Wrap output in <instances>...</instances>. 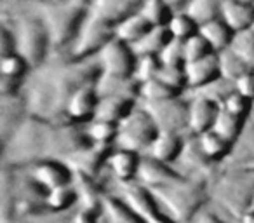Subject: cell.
Here are the masks:
<instances>
[{
  "label": "cell",
  "instance_id": "obj_1",
  "mask_svg": "<svg viewBox=\"0 0 254 223\" xmlns=\"http://www.w3.org/2000/svg\"><path fill=\"white\" fill-rule=\"evenodd\" d=\"M101 75L96 58L84 61L70 60L56 68L44 70L32 82L25 99L26 112L32 117L51 124H71L66 119V103L77 89L94 85Z\"/></svg>",
  "mask_w": 254,
  "mask_h": 223
},
{
  "label": "cell",
  "instance_id": "obj_2",
  "mask_svg": "<svg viewBox=\"0 0 254 223\" xmlns=\"http://www.w3.org/2000/svg\"><path fill=\"white\" fill-rule=\"evenodd\" d=\"M92 0H54L39 5V18L46 25L51 47H70L91 12Z\"/></svg>",
  "mask_w": 254,
  "mask_h": 223
},
{
  "label": "cell",
  "instance_id": "obj_3",
  "mask_svg": "<svg viewBox=\"0 0 254 223\" xmlns=\"http://www.w3.org/2000/svg\"><path fill=\"white\" fill-rule=\"evenodd\" d=\"M152 194L155 195L159 204L167 209V215L176 223L191 222V218L200 211L209 199L204 183L187 178L166 187L152 188Z\"/></svg>",
  "mask_w": 254,
  "mask_h": 223
},
{
  "label": "cell",
  "instance_id": "obj_4",
  "mask_svg": "<svg viewBox=\"0 0 254 223\" xmlns=\"http://www.w3.org/2000/svg\"><path fill=\"white\" fill-rule=\"evenodd\" d=\"M16 53L30 65L32 70H37L46 61L47 51L51 47V39L46 25L39 16L21 18L14 30Z\"/></svg>",
  "mask_w": 254,
  "mask_h": 223
},
{
  "label": "cell",
  "instance_id": "obj_5",
  "mask_svg": "<svg viewBox=\"0 0 254 223\" xmlns=\"http://www.w3.org/2000/svg\"><path fill=\"white\" fill-rule=\"evenodd\" d=\"M159 135V128L150 117L145 108L136 106L131 114L127 115L119 124V135H117L115 147L117 149L132 150L138 153H146L153 140Z\"/></svg>",
  "mask_w": 254,
  "mask_h": 223
},
{
  "label": "cell",
  "instance_id": "obj_6",
  "mask_svg": "<svg viewBox=\"0 0 254 223\" xmlns=\"http://www.w3.org/2000/svg\"><path fill=\"white\" fill-rule=\"evenodd\" d=\"M113 39H115V28L89 12V16L85 18L78 35L75 37L71 46L68 47V53L71 56L70 60L75 61L92 60Z\"/></svg>",
  "mask_w": 254,
  "mask_h": 223
},
{
  "label": "cell",
  "instance_id": "obj_7",
  "mask_svg": "<svg viewBox=\"0 0 254 223\" xmlns=\"http://www.w3.org/2000/svg\"><path fill=\"white\" fill-rule=\"evenodd\" d=\"M96 61L101 68V74L115 75V77H132L138 56L129 44L113 39L99 51Z\"/></svg>",
  "mask_w": 254,
  "mask_h": 223
},
{
  "label": "cell",
  "instance_id": "obj_8",
  "mask_svg": "<svg viewBox=\"0 0 254 223\" xmlns=\"http://www.w3.org/2000/svg\"><path fill=\"white\" fill-rule=\"evenodd\" d=\"M122 199L143 220V223H162L169 216L160 211V204L152 190L138 181L122 183Z\"/></svg>",
  "mask_w": 254,
  "mask_h": 223
},
{
  "label": "cell",
  "instance_id": "obj_9",
  "mask_svg": "<svg viewBox=\"0 0 254 223\" xmlns=\"http://www.w3.org/2000/svg\"><path fill=\"white\" fill-rule=\"evenodd\" d=\"M143 108L150 114L159 131L180 133L183 128H188V103L178 98L164 99V101L145 103Z\"/></svg>",
  "mask_w": 254,
  "mask_h": 223
},
{
  "label": "cell",
  "instance_id": "obj_10",
  "mask_svg": "<svg viewBox=\"0 0 254 223\" xmlns=\"http://www.w3.org/2000/svg\"><path fill=\"white\" fill-rule=\"evenodd\" d=\"M28 176L46 192L64 187L73 181V171L66 162L58 159H46L28 166Z\"/></svg>",
  "mask_w": 254,
  "mask_h": 223
},
{
  "label": "cell",
  "instance_id": "obj_11",
  "mask_svg": "<svg viewBox=\"0 0 254 223\" xmlns=\"http://www.w3.org/2000/svg\"><path fill=\"white\" fill-rule=\"evenodd\" d=\"M216 197H218L219 204L225 206L230 213L239 218L246 209L253 206L254 201V187L242 180H225L216 190Z\"/></svg>",
  "mask_w": 254,
  "mask_h": 223
},
{
  "label": "cell",
  "instance_id": "obj_12",
  "mask_svg": "<svg viewBox=\"0 0 254 223\" xmlns=\"http://www.w3.org/2000/svg\"><path fill=\"white\" fill-rule=\"evenodd\" d=\"M99 96L94 85H84L70 96L66 103V119L71 124H87L94 119Z\"/></svg>",
  "mask_w": 254,
  "mask_h": 223
},
{
  "label": "cell",
  "instance_id": "obj_13",
  "mask_svg": "<svg viewBox=\"0 0 254 223\" xmlns=\"http://www.w3.org/2000/svg\"><path fill=\"white\" fill-rule=\"evenodd\" d=\"M183 180L178 171L169 167V164H164L160 160H155L148 155H141V162H139V169L136 174V181L145 185L146 188H159L166 187L174 181Z\"/></svg>",
  "mask_w": 254,
  "mask_h": 223
},
{
  "label": "cell",
  "instance_id": "obj_14",
  "mask_svg": "<svg viewBox=\"0 0 254 223\" xmlns=\"http://www.w3.org/2000/svg\"><path fill=\"white\" fill-rule=\"evenodd\" d=\"M143 0H92L91 14L115 26L134 12H139Z\"/></svg>",
  "mask_w": 254,
  "mask_h": 223
},
{
  "label": "cell",
  "instance_id": "obj_15",
  "mask_svg": "<svg viewBox=\"0 0 254 223\" xmlns=\"http://www.w3.org/2000/svg\"><path fill=\"white\" fill-rule=\"evenodd\" d=\"M218 110L219 105L200 96H193V99L188 103V129L191 135L198 136L205 131H211Z\"/></svg>",
  "mask_w": 254,
  "mask_h": 223
},
{
  "label": "cell",
  "instance_id": "obj_16",
  "mask_svg": "<svg viewBox=\"0 0 254 223\" xmlns=\"http://www.w3.org/2000/svg\"><path fill=\"white\" fill-rule=\"evenodd\" d=\"M183 68L185 75H187V87L193 89V91L221 77L218 67V54L216 53L200 58V60L187 61Z\"/></svg>",
  "mask_w": 254,
  "mask_h": 223
},
{
  "label": "cell",
  "instance_id": "obj_17",
  "mask_svg": "<svg viewBox=\"0 0 254 223\" xmlns=\"http://www.w3.org/2000/svg\"><path fill=\"white\" fill-rule=\"evenodd\" d=\"M139 162H141V153L126 149H113L108 155L106 166L120 183H129V181H136Z\"/></svg>",
  "mask_w": 254,
  "mask_h": 223
},
{
  "label": "cell",
  "instance_id": "obj_18",
  "mask_svg": "<svg viewBox=\"0 0 254 223\" xmlns=\"http://www.w3.org/2000/svg\"><path fill=\"white\" fill-rule=\"evenodd\" d=\"M71 185H73L75 194H77L78 208L101 211L103 197L106 194L103 192L101 185L98 183V180L94 176L73 171V181H71Z\"/></svg>",
  "mask_w": 254,
  "mask_h": 223
},
{
  "label": "cell",
  "instance_id": "obj_19",
  "mask_svg": "<svg viewBox=\"0 0 254 223\" xmlns=\"http://www.w3.org/2000/svg\"><path fill=\"white\" fill-rule=\"evenodd\" d=\"M219 18L232 28L233 33L249 30L254 25V4L239 0H223Z\"/></svg>",
  "mask_w": 254,
  "mask_h": 223
},
{
  "label": "cell",
  "instance_id": "obj_20",
  "mask_svg": "<svg viewBox=\"0 0 254 223\" xmlns=\"http://www.w3.org/2000/svg\"><path fill=\"white\" fill-rule=\"evenodd\" d=\"M99 98L105 96H122V98H139V84L134 77H115V75L101 74L94 84Z\"/></svg>",
  "mask_w": 254,
  "mask_h": 223
},
{
  "label": "cell",
  "instance_id": "obj_21",
  "mask_svg": "<svg viewBox=\"0 0 254 223\" xmlns=\"http://www.w3.org/2000/svg\"><path fill=\"white\" fill-rule=\"evenodd\" d=\"M112 147H96L92 145L91 149L82 150V152L75 153V155L68 157L64 162L71 167V171L77 173H85L89 176H94L101 171V166H105L108 155L112 152Z\"/></svg>",
  "mask_w": 254,
  "mask_h": 223
},
{
  "label": "cell",
  "instance_id": "obj_22",
  "mask_svg": "<svg viewBox=\"0 0 254 223\" xmlns=\"http://www.w3.org/2000/svg\"><path fill=\"white\" fill-rule=\"evenodd\" d=\"M185 150V142L180 133L171 131H159L157 138L146 150V155L155 160H160L164 164H171L176 159H180Z\"/></svg>",
  "mask_w": 254,
  "mask_h": 223
},
{
  "label": "cell",
  "instance_id": "obj_23",
  "mask_svg": "<svg viewBox=\"0 0 254 223\" xmlns=\"http://www.w3.org/2000/svg\"><path fill=\"white\" fill-rule=\"evenodd\" d=\"M134 108H136V99H132V98L105 96V98H99L98 106H96L94 119L113 122V124H120Z\"/></svg>",
  "mask_w": 254,
  "mask_h": 223
},
{
  "label": "cell",
  "instance_id": "obj_24",
  "mask_svg": "<svg viewBox=\"0 0 254 223\" xmlns=\"http://www.w3.org/2000/svg\"><path fill=\"white\" fill-rule=\"evenodd\" d=\"M197 145L200 149L202 155L209 160V162H219V160L226 159L230 153L233 152V145L230 140L223 138L221 135H218L216 131H205L202 135L195 136Z\"/></svg>",
  "mask_w": 254,
  "mask_h": 223
},
{
  "label": "cell",
  "instance_id": "obj_25",
  "mask_svg": "<svg viewBox=\"0 0 254 223\" xmlns=\"http://www.w3.org/2000/svg\"><path fill=\"white\" fill-rule=\"evenodd\" d=\"M101 216L105 223H143V220L126 204L124 199L113 195L103 197Z\"/></svg>",
  "mask_w": 254,
  "mask_h": 223
},
{
  "label": "cell",
  "instance_id": "obj_26",
  "mask_svg": "<svg viewBox=\"0 0 254 223\" xmlns=\"http://www.w3.org/2000/svg\"><path fill=\"white\" fill-rule=\"evenodd\" d=\"M171 35L166 26H152L138 42L132 44V51L136 56H159L160 51L167 46Z\"/></svg>",
  "mask_w": 254,
  "mask_h": 223
},
{
  "label": "cell",
  "instance_id": "obj_27",
  "mask_svg": "<svg viewBox=\"0 0 254 223\" xmlns=\"http://www.w3.org/2000/svg\"><path fill=\"white\" fill-rule=\"evenodd\" d=\"M198 33L207 40L209 46L212 47L214 53L228 49L230 44H232L233 35H235V33L232 32V28H230L221 18H216V19H212V21L202 25L200 28H198Z\"/></svg>",
  "mask_w": 254,
  "mask_h": 223
},
{
  "label": "cell",
  "instance_id": "obj_28",
  "mask_svg": "<svg viewBox=\"0 0 254 223\" xmlns=\"http://www.w3.org/2000/svg\"><path fill=\"white\" fill-rule=\"evenodd\" d=\"M113 28H115V39L132 46L152 28V25L143 18L141 12H134V14L126 18L124 21H120L119 25H115Z\"/></svg>",
  "mask_w": 254,
  "mask_h": 223
},
{
  "label": "cell",
  "instance_id": "obj_29",
  "mask_svg": "<svg viewBox=\"0 0 254 223\" xmlns=\"http://www.w3.org/2000/svg\"><path fill=\"white\" fill-rule=\"evenodd\" d=\"M246 119L247 117H240V115H235V114H232V112H228V110L219 106L214 126H212V131H216L218 135H221L223 138L235 143L237 140L240 138V135L244 133Z\"/></svg>",
  "mask_w": 254,
  "mask_h": 223
},
{
  "label": "cell",
  "instance_id": "obj_30",
  "mask_svg": "<svg viewBox=\"0 0 254 223\" xmlns=\"http://www.w3.org/2000/svg\"><path fill=\"white\" fill-rule=\"evenodd\" d=\"M89 140L92 142V145L96 147H113L117 142V135H119V124L106 121H98L92 119L91 122H87L85 128Z\"/></svg>",
  "mask_w": 254,
  "mask_h": 223
},
{
  "label": "cell",
  "instance_id": "obj_31",
  "mask_svg": "<svg viewBox=\"0 0 254 223\" xmlns=\"http://www.w3.org/2000/svg\"><path fill=\"white\" fill-rule=\"evenodd\" d=\"M223 0H190L188 7L185 9L188 16L197 23L198 26L219 18Z\"/></svg>",
  "mask_w": 254,
  "mask_h": 223
},
{
  "label": "cell",
  "instance_id": "obj_32",
  "mask_svg": "<svg viewBox=\"0 0 254 223\" xmlns=\"http://www.w3.org/2000/svg\"><path fill=\"white\" fill-rule=\"evenodd\" d=\"M233 54L240 58L246 63L249 70H254V32L253 30H244L237 32L232 39V44L228 47Z\"/></svg>",
  "mask_w": 254,
  "mask_h": 223
},
{
  "label": "cell",
  "instance_id": "obj_33",
  "mask_svg": "<svg viewBox=\"0 0 254 223\" xmlns=\"http://www.w3.org/2000/svg\"><path fill=\"white\" fill-rule=\"evenodd\" d=\"M77 202V194H75L73 185H64V187L54 188L47 192L46 195V211L49 213H64Z\"/></svg>",
  "mask_w": 254,
  "mask_h": 223
},
{
  "label": "cell",
  "instance_id": "obj_34",
  "mask_svg": "<svg viewBox=\"0 0 254 223\" xmlns=\"http://www.w3.org/2000/svg\"><path fill=\"white\" fill-rule=\"evenodd\" d=\"M139 12L152 26H167L174 11L166 4V0H143Z\"/></svg>",
  "mask_w": 254,
  "mask_h": 223
},
{
  "label": "cell",
  "instance_id": "obj_35",
  "mask_svg": "<svg viewBox=\"0 0 254 223\" xmlns=\"http://www.w3.org/2000/svg\"><path fill=\"white\" fill-rule=\"evenodd\" d=\"M218 54V67H219V75L223 78L230 82H235L239 77H242L246 72H249V68L246 67L242 60L237 54H233L230 49H223Z\"/></svg>",
  "mask_w": 254,
  "mask_h": 223
},
{
  "label": "cell",
  "instance_id": "obj_36",
  "mask_svg": "<svg viewBox=\"0 0 254 223\" xmlns=\"http://www.w3.org/2000/svg\"><path fill=\"white\" fill-rule=\"evenodd\" d=\"M166 28H167V32H169L171 39H176V40L185 42V40H188L190 37L197 35L200 26H198L197 23L183 11V12H174Z\"/></svg>",
  "mask_w": 254,
  "mask_h": 223
},
{
  "label": "cell",
  "instance_id": "obj_37",
  "mask_svg": "<svg viewBox=\"0 0 254 223\" xmlns=\"http://www.w3.org/2000/svg\"><path fill=\"white\" fill-rule=\"evenodd\" d=\"M181 96L180 91H176L174 87L167 85L166 82L159 80V78H152V80L145 82L139 87V98L145 103H152V101H164V99H171V98H178Z\"/></svg>",
  "mask_w": 254,
  "mask_h": 223
},
{
  "label": "cell",
  "instance_id": "obj_38",
  "mask_svg": "<svg viewBox=\"0 0 254 223\" xmlns=\"http://www.w3.org/2000/svg\"><path fill=\"white\" fill-rule=\"evenodd\" d=\"M233 91H235L233 82L219 77V78H216V80L209 82V84L202 85V87L195 89L193 96H200V98L209 99V101L216 103V105H221V103L225 101V99L228 98Z\"/></svg>",
  "mask_w": 254,
  "mask_h": 223
},
{
  "label": "cell",
  "instance_id": "obj_39",
  "mask_svg": "<svg viewBox=\"0 0 254 223\" xmlns=\"http://www.w3.org/2000/svg\"><path fill=\"white\" fill-rule=\"evenodd\" d=\"M32 70L30 65L25 61V58H21L18 53L9 54V56L2 58V77L7 78H16V80H23L25 75Z\"/></svg>",
  "mask_w": 254,
  "mask_h": 223
},
{
  "label": "cell",
  "instance_id": "obj_40",
  "mask_svg": "<svg viewBox=\"0 0 254 223\" xmlns=\"http://www.w3.org/2000/svg\"><path fill=\"white\" fill-rule=\"evenodd\" d=\"M160 67H162V63H160L159 56H138L134 75H132V77H134L139 84H145V82L157 77Z\"/></svg>",
  "mask_w": 254,
  "mask_h": 223
},
{
  "label": "cell",
  "instance_id": "obj_41",
  "mask_svg": "<svg viewBox=\"0 0 254 223\" xmlns=\"http://www.w3.org/2000/svg\"><path fill=\"white\" fill-rule=\"evenodd\" d=\"M159 60L164 67H185L187 60H185V49L183 42L176 39H171L167 46L160 51Z\"/></svg>",
  "mask_w": 254,
  "mask_h": 223
},
{
  "label": "cell",
  "instance_id": "obj_42",
  "mask_svg": "<svg viewBox=\"0 0 254 223\" xmlns=\"http://www.w3.org/2000/svg\"><path fill=\"white\" fill-rule=\"evenodd\" d=\"M183 49H185V60L187 61L200 60V58L209 56V54L214 53L212 47L209 46V42L200 35V33H197V35H193L188 40H185Z\"/></svg>",
  "mask_w": 254,
  "mask_h": 223
},
{
  "label": "cell",
  "instance_id": "obj_43",
  "mask_svg": "<svg viewBox=\"0 0 254 223\" xmlns=\"http://www.w3.org/2000/svg\"><path fill=\"white\" fill-rule=\"evenodd\" d=\"M157 78L162 82H166L167 85L174 87L176 91L183 92L187 89V75H185L183 67H160Z\"/></svg>",
  "mask_w": 254,
  "mask_h": 223
},
{
  "label": "cell",
  "instance_id": "obj_44",
  "mask_svg": "<svg viewBox=\"0 0 254 223\" xmlns=\"http://www.w3.org/2000/svg\"><path fill=\"white\" fill-rule=\"evenodd\" d=\"M219 106L225 108V110H228V112H232V114L240 115V117H247V115H249L251 106H253V101L247 99V98H244V96L239 94L237 91H233Z\"/></svg>",
  "mask_w": 254,
  "mask_h": 223
},
{
  "label": "cell",
  "instance_id": "obj_45",
  "mask_svg": "<svg viewBox=\"0 0 254 223\" xmlns=\"http://www.w3.org/2000/svg\"><path fill=\"white\" fill-rule=\"evenodd\" d=\"M233 85H235V91L239 94H242L244 98L254 101V70L246 72L242 77H239L233 82Z\"/></svg>",
  "mask_w": 254,
  "mask_h": 223
},
{
  "label": "cell",
  "instance_id": "obj_46",
  "mask_svg": "<svg viewBox=\"0 0 254 223\" xmlns=\"http://www.w3.org/2000/svg\"><path fill=\"white\" fill-rule=\"evenodd\" d=\"M103 222L101 211H94V209H82L78 208L77 213L71 216L70 223H99Z\"/></svg>",
  "mask_w": 254,
  "mask_h": 223
},
{
  "label": "cell",
  "instance_id": "obj_47",
  "mask_svg": "<svg viewBox=\"0 0 254 223\" xmlns=\"http://www.w3.org/2000/svg\"><path fill=\"white\" fill-rule=\"evenodd\" d=\"M166 4L173 9L174 12H183L188 7L190 0H166Z\"/></svg>",
  "mask_w": 254,
  "mask_h": 223
},
{
  "label": "cell",
  "instance_id": "obj_48",
  "mask_svg": "<svg viewBox=\"0 0 254 223\" xmlns=\"http://www.w3.org/2000/svg\"><path fill=\"white\" fill-rule=\"evenodd\" d=\"M239 223H254V206H251L239 216Z\"/></svg>",
  "mask_w": 254,
  "mask_h": 223
},
{
  "label": "cell",
  "instance_id": "obj_49",
  "mask_svg": "<svg viewBox=\"0 0 254 223\" xmlns=\"http://www.w3.org/2000/svg\"><path fill=\"white\" fill-rule=\"evenodd\" d=\"M198 223H223L221 220L218 218L216 215H211V213H205L204 216L200 218V222Z\"/></svg>",
  "mask_w": 254,
  "mask_h": 223
},
{
  "label": "cell",
  "instance_id": "obj_50",
  "mask_svg": "<svg viewBox=\"0 0 254 223\" xmlns=\"http://www.w3.org/2000/svg\"><path fill=\"white\" fill-rule=\"evenodd\" d=\"M35 2H39V4H46V2H54V0H35Z\"/></svg>",
  "mask_w": 254,
  "mask_h": 223
},
{
  "label": "cell",
  "instance_id": "obj_51",
  "mask_svg": "<svg viewBox=\"0 0 254 223\" xmlns=\"http://www.w3.org/2000/svg\"><path fill=\"white\" fill-rule=\"evenodd\" d=\"M11 223H28V222H21V220H14V222H11Z\"/></svg>",
  "mask_w": 254,
  "mask_h": 223
},
{
  "label": "cell",
  "instance_id": "obj_52",
  "mask_svg": "<svg viewBox=\"0 0 254 223\" xmlns=\"http://www.w3.org/2000/svg\"><path fill=\"white\" fill-rule=\"evenodd\" d=\"M251 30H253V32H254V25H253V28H251Z\"/></svg>",
  "mask_w": 254,
  "mask_h": 223
},
{
  "label": "cell",
  "instance_id": "obj_53",
  "mask_svg": "<svg viewBox=\"0 0 254 223\" xmlns=\"http://www.w3.org/2000/svg\"><path fill=\"white\" fill-rule=\"evenodd\" d=\"M253 206H254V201H253Z\"/></svg>",
  "mask_w": 254,
  "mask_h": 223
}]
</instances>
